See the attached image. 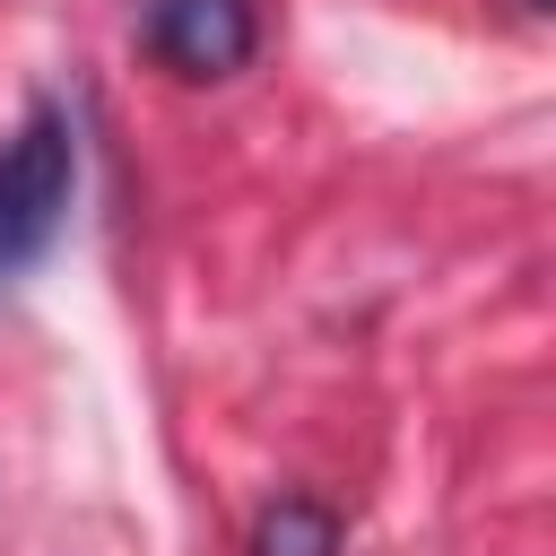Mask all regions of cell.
<instances>
[{"label": "cell", "instance_id": "1", "mask_svg": "<svg viewBox=\"0 0 556 556\" xmlns=\"http://www.w3.org/2000/svg\"><path fill=\"white\" fill-rule=\"evenodd\" d=\"M70 191H78V139L70 113L52 96L26 104V122L0 139V278L35 269L52 252V235L70 226Z\"/></svg>", "mask_w": 556, "mask_h": 556}, {"label": "cell", "instance_id": "2", "mask_svg": "<svg viewBox=\"0 0 556 556\" xmlns=\"http://www.w3.org/2000/svg\"><path fill=\"white\" fill-rule=\"evenodd\" d=\"M261 43L252 0H139V52L174 78H235Z\"/></svg>", "mask_w": 556, "mask_h": 556}, {"label": "cell", "instance_id": "3", "mask_svg": "<svg viewBox=\"0 0 556 556\" xmlns=\"http://www.w3.org/2000/svg\"><path fill=\"white\" fill-rule=\"evenodd\" d=\"M252 556H339V513L313 495H278L252 521Z\"/></svg>", "mask_w": 556, "mask_h": 556}]
</instances>
